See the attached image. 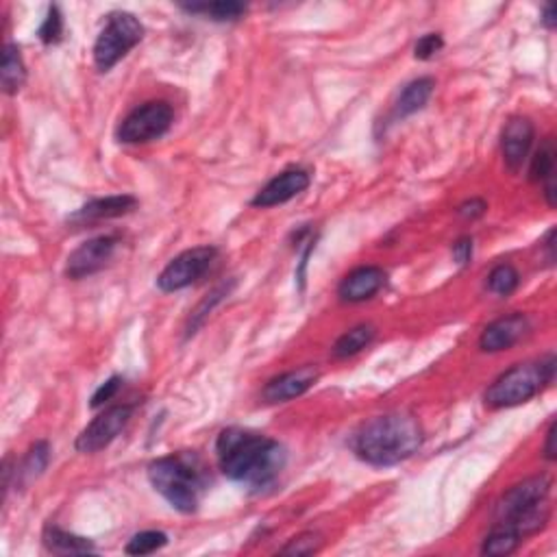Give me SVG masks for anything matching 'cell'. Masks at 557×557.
Returning a JSON list of instances; mask_svg holds the SVG:
<instances>
[{"label": "cell", "mask_w": 557, "mask_h": 557, "mask_svg": "<svg viewBox=\"0 0 557 557\" xmlns=\"http://www.w3.org/2000/svg\"><path fill=\"white\" fill-rule=\"evenodd\" d=\"M149 481L177 512L192 514L198 510L207 475L198 456L177 453L155 459L149 466Z\"/></svg>", "instance_id": "cell-3"}, {"label": "cell", "mask_w": 557, "mask_h": 557, "mask_svg": "<svg viewBox=\"0 0 557 557\" xmlns=\"http://www.w3.org/2000/svg\"><path fill=\"white\" fill-rule=\"evenodd\" d=\"M423 427L412 414L390 412L361 425L353 437V451L370 466H397L423 447Z\"/></svg>", "instance_id": "cell-2"}, {"label": "cell", "mask_w": 557, "mask_h": 557, "mask_svg": "<svg viewBox=\"0 0 557 557\" xmlns=\"http://www.w3.org/2000/svg\"><path fill=\"white\" fill-rule=\"evenodd\" d=\"M533 122L524 116L512 118L510 122L503 127L501 133V153L505 166L510 168L512 172H518L527 159L529 150H532L533 144Z\"/></svg>", "instance_id": "cell-12"}, {"label": "cell", "mask_w": 557, "mask_h": 557, "mask_svg": "<svg viewBox=\"0 0 557 557\" xmlns=\"http://www.w3.org/2000/svg\"><path fill=\"white\" fill-rule=\"evenodd\" d=\"M144 26L133 14L113 12L107 15L101 35L94 44V63L101 72H110L120 59H124L142 42Z\"/></svg>", "instance_id": "cell-6"}, {"label": "cell", "mask_w": 557, "mask_h": 557, "mask_svg": "<svg viewBox=\"0 0 557 557\" xmlns=\"http://www.w3.org/2000/svg\"><path fill=\"white\" fill-rule=\"evenodd\" d=\"M186 12L207 15L214 23H235L246 14V5L234 3V0H218V3H201V5H181Z\"/></svg>", "instance_id": "cell-20"}, {"label": "cell", "mask_w": 557, "mask_h": 557, "mask_svg": "<svg viewBox=\"0 0 557 557\" xmlns=\"http://www.w3.org/2000/svg\"><path fill=\"white\" fill-rule=\"evenodd\" d=\"M168 544V535L164 532H142L135 533L127 544V553L129 555H149L155 553V551L164 549Z\"/></svg>", "instance_id": "cell-26"}, {"label": "cell", "mask_w": 557, "mask_h": 557, "mask_svg": "<svg viewBox=\"0 0 557 557\" xmlns=\"http://www.w3.org/2000/svg\"><path fill=\"white\" fill-rule=\"evenodd\" d=\"M318 546H321L318 535L303 533L299 535V538H292L290 544H285L283 549H281V553L283 555H312L313 551H318Z\"/></svg>", "instance_id": "cell-29"}, {"label": "cell", "mask_w": 557, "mask_h": 557, "mask_svg": "<svg viewBox=\"0 0 557 557\" xmlns=\"http://www.w3.org/2000/svg\"><path fill=\"white\" fill-rule=\"evenodd\" d=\"M131 416V405H116V408L105 409V412L96 416V418L81 431L77 437V451L96 453L102 451L105 447H110L111 442L122 434V429L129 425Z\"/></svg>", "instance_id": "cell-9"}, {"label": "cell", "mask_w": 557, "mask_h": 557, "mask_svg": "<svg viewBox=\"0 0 557 557\" xmlns=\"http://www.w3.org/2000/svg\"><path fill=\"white\" fill-rule=\"evenodd\" d=\"M226 292H229V288H226V285H220L218 290H214L212 294H207V299H205V301L201 303V305L197 307V312L192 313V318H190V327H187V335H194V333H197V329L201 327L205 318H207V313L214 310V305H216V303H220V299H223V296L226 294Z\"/></svg>", "instance_id": "cell-28"}, {"label": "cell", "mask_w": 557, "mask_h": 557, "mask_svg": "<svg viewBox=\"0 0 557 557\" xmlns=\"http://www.w3.org/2000/svg\"><path fill=\"white\" fill-rule=\"evenodd\" d=\"M172 120H175V111L166 101L146 102L124 118L116 135L122 144L153 142L170 131Z\"/></svg>", "instance_id": "cell-7"}, {"label": "cell", "mask_w": 557, "mask_h": 557, "mask_svg": "<svg viewBox=\"0 0 557 557\" xmlns=\"http://www.w3.org/2000/svg\"><path fill=\"white\" fill-rule=\"evenodd\" d=\"M518 283H521V274H518V270L514 268L512 264H499V266H495L488 274V281H485V285H488L492 294L501 296V299L510 296L512 292L518 288Z\"/></svg>", "instance_id": "cell-24"}, {"label": "cell", "mask_w": 557, "mask_h": 557, "mask_svg": "<svg viewBox=\"0 0 557 557\" xmlns=\"http://www.w3.org/2000/svg\"><path fill=\"white\" fill-rule=\"evenodd\" d=\"M544 457L549 462L555 459V423H551L549 431H546V445H544Z\"/></svg>", "instance_id": "cell-34"}, {"label": "cell", "mask_w": 557, "mask_h": 557, "mask_svg": "<svg viewBox=\"0 0 557 557\" xmlns=\"http://www.w3.org/2000/svg\"><path fill=\"white\" fill-rule=\"evenodd\" d=\"M549 495L551 479L546 475L524 479L523 484L507 490L496 503V523L514 529L521 538L540 532L551 516Z\"/></svg>", "instance_id": "cell-4"}, {"label": "cell", "mask_w": 557, "mask_h": 557, "mask_svg": "<svg viewBox=\"0 0 557 557\" xmlns=\"http://www.w3.org/2000/svg\"><path fill=\"white\" fill-rule=\"evenodd\" d=\"M312 177L307 170H301V168H292V170L281 172L279 177H274L273 181L266 183L255 194L253 198V207H277V205H283L292 201L294 197H299L310 187Z\"/></svg>", "instance_id": "cell-11"}, {"label": "cell", "mask_w": 557, "mask_h": 557, "mask_svg": "<svg viewBox=\"0 0 557 557\" xmlns=\"http://www.w3.org/2000/svg\"><path fill=\"white\" fill-rule=\"evenodd\" d=\"M521 540L523 538L514 532V529L505 527V524H496V527L485 535L484 544H481V553L492 555V557L512 555L514 551L521 546Z\"/></svg>", "instance_id": "cell-23"}, {"label": "cell", "mask_w": 557, "mask_h": 557, "mask_svg": "<svg viewBox=\"0 0 557 557\" xmlns=\"http://www.w3.org/2000/svg\"><path fill=\"white\" fill-rule=\"evenodd\" d=\"M26 81V66L23 55L14 44H7L3 51V66H0V83L5 94H18Z\"/></svg>", "instance_id": "cell-19"}, {"label": "cell", "mask_w": 557, "mask_h": 557, "mask_svg": "<svg viewBox=\"0 0 557 557\" xmlns=\"http://www.w3.org/2000/svg\"><path fill=\"white\" fill-rule=\"evenodd\" d=\"M37 35H40V40L44 42V44H57L59 40H62L63 35V15L59 12V7H51L48 9L46 20L42 23L40 31H37Z\"/></svg>", "instance_id": "cell-27"}, {"label": "cell", "mask_w": 557, "mask_h": 557, "mask_svg": "<svg viewBox=\"0 0 557 557\" xmlns=\"http://www.w3.org/2000/svg\"><path fill=\"white\" fill-rule=\"evenodd\" d=\"M453 259L459 264V266H466L473 259V237L464 235L453 245Z\"/></svg>", "instance_id": "cell-32"}, {"label": "cell", "mask_w": 557, "mask_h": 557, "mask_svg": "<svg viewBox=\"0 0 557 557\" xmlns=\"http://www.w3.org/2000/svg\"><path fill=\"white\" fill-rule=\"evenodd\" d=\"M553 172H555V146L553 139H544L538 153L533 155L532 166H529V178H532L533 183L546 181L549 177H553Z\"/></svg>", "instance_id": "cell-25"}, {"label": "cell", "mask_w": 557, "mask_h": 557, "mask_svg": "<svg viewBox=\"0 0 557 557\" xmlns=\"http://www.w3.org/2000/svg\"><path fill=\"white\" fill-rule=\"evenodd\" d=\"M555 355H546L540 361L518 364L496 379L485 392V405L490 408H516L532 401L538 392L551 386L555 379Z\"/></svg>", "instance_id": "cell-5"}, {"label": "cell", "mask_w": 557, "mask_h": 557, "mask_svg": "<svg viewBox=\"0 0 557 557\" xmlns=\"http://www.w3.org/2000/svg\"><path fill=\"white\" fill-rule=\"evenodd\" d=\"M372 340H375V327H372V324H357L351 331L340 335L338 342L333 344V355L338 357V360L353 357L360 353V351H364Z\"/></svg>", "instance_id": "cell-21"}, {"label": "cell", "mask_w": 557, "mask_h": 557, "mask_svg": "<svg viewBox=\"0 0 557 557\" xmlns=\"http://www.w3.org/2000/svg\"><path fill=\"white\" fill-rule=\"evenodd\" d=\"M135 207H138V198L129 197V194L96 198V201L83 205V207L72 216V223H94V220L120 218V216L133 212Z\"/></svg>", "instance_id": "cell-16"}, {"label": "cell", "mask_w": 557, "mask_h": 557, "mask_svg": "<svg viewBox=\"0 0 557 557\" xmlns=\"http://www.w3.org/2000/svg\"><path fill=\"white\" fill-rule=\"evenodd\" d=\"M218 466L231 481L245 484L251 490L273 485L288 462V451L273 437L229 427L216 440Z\"/></svg>", "instance_id": "cell-1"}, {"label": "cell", "mask_w": 557, "mask_h": 557, "mask_svg": "<svg viewBox=\"0 0 557 557\" xmlns=\"http://www.w3.org/2000/svg\"><path fill=\"white\" fill-rule=\"evenodd\" d=\"M544 248H546V255H549V262L553 264L555 262V229H551L549 234H546V240H544Z\"/></svg>", "instance_id": "cell-36"}, {"label": "cell", "mask_w": 557, "mask_h": 557, "mask_svg": "<svg viewBox=\"0 0 557 557\" xmlns=\"http://www.w3.org/2000/svg\"><path fill=\"white\" fill-rule=\"evenodd\" d=\"M120 386H122L120 377H118V375L110 377V379L102 383L99 390L94 392V397H91V408H101V405L111 401V399L118 394V390H120Z\"/></svg>", "instance_id": "cell-31"}, {"label": "cell", "mask_w": 557, "mask_h": 557, "mask_svg": "<svg viewBox=\"0 0 557 557\" xmlns=\"http://www.w3.org/2000/svg\"><path fill=\"white\" fill-rule=\"evenodd\" d=\"M485 212H488V205H485V201H481V198H470V201L462 203L457 207V214L462 216V218H468V220H475V218H481Z\"/></svg>", "instance_id": "cell-33"}, {"label": "cell", "mask_w": 557, "mask_h": 557, "mask_svg": "<svg viewBox=\"0 0 557 557\" xmlns=\"http://www.w3.org/2000/svg\"><path fill=\"white\" fill-rule=\"evenodd\" d=\"M118 240L113 235H99L83 242L77 251L70 253L66 274L70 279H85L96 274L111 262Z\"/></svg>", "instance_id": "cell-10"}, {"label": "cell", "mask_w": 557, "mask_h": 557, "mask_svg": "<svg viewBox=\"0 0 557 557\" xmlns=\"http://www.w3.org/2000/svg\"><path fill=\"white\" fill-rule=\"evenodd\" d=\"M386 283V273L379 266H361L349 273L340 283L338 294L346 303H361L372 299Z\"/></svg>", "instance_id": "cell-15"}, {"label": "cell", "mask_w": 557, "mask_h": 557, "mask_svg": "<svg viewBox=\"0 0 557 557\" xmlns=\"http://www.w3.org/2000/svg\"><path fill=\"white\" fill-rule=\"evenodd\" d=\"M48 462H51V447H48V442H35V445L29 448V453H26V457L23 459V466L15 468L18 470V473H15V479L20 481V485L31 484V481H35L42 473H44Z\"/></svg>", "instance_id": "cell-22"}, {"label": "cell", "mask_w": 557, "mask_h": 557, "mask_svg": "<svg viewBox=\"0 0 557 557\" xmlns=\"http://www.w3.org/2000/svg\"><path fill=\"white\" fill-rule=\"evenodd\" d=\"M434 90H436V83H434V79H429V77L416 79L412 81V83H408L405 85V90L401 91V96H399L397 107H394V116L408 118V116H412V113L420 111L427 102H429Z\"/></svg>", "instance_id": "cell-17"}, {"label": "cell", "mask_w": 557, "mask_h": 557, "mask_svg": "<svg viewBox=\"0 0 557 557\" xmlns=\"http://www.w3.org/2000/svg\"><path fill=\"white\" fill-rule=\"evenodd\" d=\"M318 379V370L313 366H303L296 370L283 372V375L274 377L264 388V401L268 403H285L292 399L305 394Z\"/></svg>", "instance_id": "cell-14"}, {"label": "cell", "mask_w": 557, "mask_h": 557, "mask_svg": "<svg viewBox=\"0 0 557 557\" xmlns=\"http://www.w3.org/2000/svg\"><path fill=\"white\" fill-rule=\"evenodd\" d=\"M543 24L546 26V29H551V31H553V29H555V24H557V18H555V7H553V5H546V7H544Z\"/></svg>", "instance_id": "cell-35"}, {"label": "cell", "mask_w": 557, "mask_h": 557, "mask_svg": "<svg viewBox=\"0 0 557 557\" xmlns=\"http://www.w3.org/2000/svg\"><path fill=\"white\" fill-rule=\"evenodd\" d=\"M218 257L216 246H197L190 251H183L181 255L172 259L168 266L161 270L157 277V288L161 292H178L190 288L198 279L212 268V264Z\"/></svg>", "instance_id": "cell-8"}, {"label": "cell", "mask_w": 557, "mask_h": 557, "mask_svg": "<svg viewBox=\"0 0 557 557\" xmlns=\"http://www.w3.org/2000/svg\"><path fill=\"white\" fill-rule=\"evenodd\" d=\"M44 546L51 551V553L57 555H85V553H94L96 551V546L91 544L90 540L63 532V529L55 527V524H48L46 527Z\"/></svg>", "instance_id": "cell-18"}, {"label": "cell", "mask_w": 557, "mask_h": 557, "mask_svg": "<svg viewBox=\"0 0 557 557\" xmlns=\"http://www.w3.org/2000/svg\"><path fill=\"white\" fill-rule=\"evenodd\" d=\"M532 329V322L524 313H510V316H503L499 321L490 322L484 329L479 338V349L485 353H499V351L512 349L518 340H523L524 335Z\"/></svg>", "instance_id": "cell-13"}, {"label": "cell", "mask_w": 557, "mask_h": 557, "mask_svg": "<svg viewBox=\"0 0 557 557\" xmlns=\"http://www.w3.org/2000/svg\"><path fill=\"white\" fill-rule=\"evenodd\" d=\"M442 46H445V40H442L440 34H427L416 42L414 57L420 59V62H427V59L437 55V53L442 51Z\"/></svg>", "instance_id": "cell-30"}]
</instances>
